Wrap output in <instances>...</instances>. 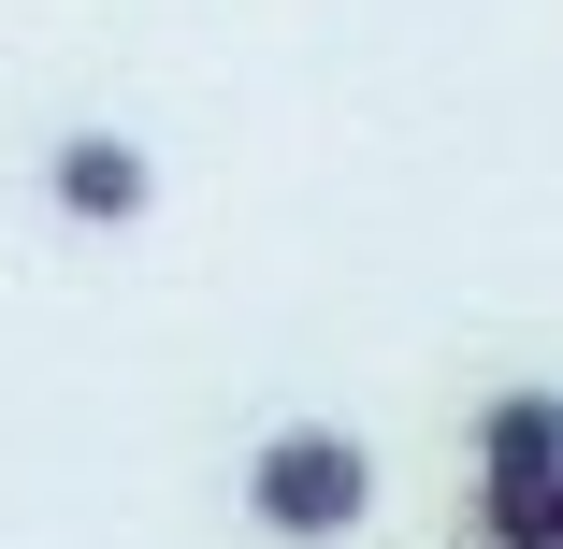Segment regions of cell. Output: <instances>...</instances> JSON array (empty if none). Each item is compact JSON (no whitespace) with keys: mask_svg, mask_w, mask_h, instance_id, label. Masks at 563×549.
<instances>
[{"mask_svg":"<svg viewBox=\"0 0 563 549\" xmlns=\"http://www.w3.org/2000/svg\"><path fill=\"white\" fill-rule=\"evenodd\" d=\"M246 520L275 549H347L376 520V449L347 419H275L261 449H246Z\"/></svg>","mask_w":563,"mask_h":549,"instance_id":"obj_1","label":"cell"},{"mask_svg":"<svg viewBox=\"0 0 563 549\" xmlns=\"http://www.w3.org/2000/svg\"><path fill=\"white\" fill-rule=\"evenodd\" d=\"M44 202L73 217V232H131V217L159 202V160H145L131 131H58V145H44Z\"/></svg>","mask_w":563,"mask_h":549,"instance_id":"obj_2","label":"cell"}]
</instances>
